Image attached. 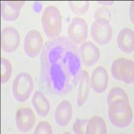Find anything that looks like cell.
I'll list each match as a JSON object with an SVG mask.
<instances>
[{
  "mask_svg": "<svg viewBox=\"0 0 134 134\" xmlns=\"http://www.w3.org/2000/svg\"><path fill=\"white\" fill-rule=\"evenodd\" d=\"M40 71L49 91L66 95L76 87L82 72L79 49L66 37L49 40L41 54Z\"/></svg>",
  "mask_w": 134,
  "mask_h": 134,
  "instance_id": "1",
  "label": "cell"
},
{
  "mask_svg": "<svg viewBox=\"0 0 134 134\" xmlns=\"http://www.w3.org/2000/svg\"><path fill=\"white\" fill-rule=\"evenodd\" d=\"M108 117L116 127L129 126L133 119V112L129 101L120 100L108 105Z\"/></svg>",
  "mask_w": 134,
  "mask_h": 134,
  "instance_id": "2",
  "label": "cell"
},
{
  "mask_svg": "<svg viewBox=\"0 0 134 134\" xmlns=\"http://www.w3.org/2000/svg\"><path fill=\"white\" fill-rule=\"evenodd\" d=\"M44 34L48 38H56L62 30V17L57 7L49 5L44 9L41 18Z\"/></svg>",
  "mask_w": 134,
  "mask_h": 134,
  "instance_id": "3",
  "label": "cell"
},
{
  "mask_svg": "<svg viewBox=\"0 0 134 134\" xmlns=\"http://www.w3.org/2000/svg\"><path fill=\"white\" fill-rule=\"evenodd\" d=\"M34 88V82L29 74L21 72L15 76L12 84V94L18 102L24 103L28 99Z\"/></svg>",
  "mask_w": 134,
  "mask_h": 134,
  "instance_id": "4",
  "label": "cell"
},
{
  "mask_svg": "<svg viewBox=\"0 0 134 134\" xmlns=\"http://www.w3.org/2000/svg\"><path fill=\"white\" fill-rule=\"evenodd\" d=\"M111 72L114 79L127 84H133L134 82L133 61L125 58L115 60L111 64Z\"/></svg>",
  "mask_w": 134,
  "mask_h": 134,
  "instance_id": "5",
  "label": "cell"
},
{
  "mask_svg": "<svg viewBox=\"0 0 134 134\" xmlns=\"http://www.w3.org/2000/svg\"><path fill=\"white\" fill-rule=\"evenodd\" d=\"M92 38L99 45L103 46L111 42L113 30L109 21L105 20H95L91 27Z\"/></svg>",
  "mask_w": 134,
  "mask_h": 134,
  "instance_id": "6",
  "label": "cell"
},
{
  "mask_svg": "<svg viewBox=\"0 0 134 134\" xmlns=\"http://www.w3.org/2000/svg\"><path fill=\"white\" fill-rule=\"evenodd\" d=\"M67 34L72 42L76 44L85 42L88 37V26L86 21L81 18H74L69 24Z\"/></svg>",
  "mask_w": 134,
  "mask_h": 134,
  "instance_id": "7",
  "label": "cell"
},
{
  "mask_svg": "<svg viewBox=\"0 0 134 134\" xmlns=\"http://www.w3.org/2000/svg\"><path fill=\"white\" fill-rule=\"evenodd\" d=\"M43 46V38L40 33L32 30L26 34L24 40V50L29 58H35L40 54Z\"/></svg>",
  "mask_w": 134,
  "mask_h": 134,
  "instance_id": "8",
  "label": "cell"
},
{
  "mask_svg": "<svg viewBox=\"0 0 134 134\" xmlns=\"http://www.w3.org/2000/svg\"><path fill=\"white\" fill-rule=\"evenodd\" d=\"M20 38L18 32L12 27H5L1 32V48L5 53H12L18 47Z\"/></svg>",
  "mask_w": 134,
  "mask_h": 134,
  "instance_id": "9",
  "label": "cell"
},
{
  "mask_svg": "<svg viewBox=\"0 0 134 134\" xmlns=\"http://www.w3.org/2000/svg\"><path fill=\"white\" fill-rule=\"evenodd\" d=\"M36 117L30 108L24 107L17 111L15 114V125L17 129L21 133L30 131L35 125Z\"/></svg>",
  "mask_w": 134,
  "mask_h": 134,
  "instance_id": "10",
  "label": "cell"
},
{
  "mask_svg": "<svg viewBox=\"0 0 134 134\" xmlns=\"http://www.w3.org/2000/svg\"><path fill=\"white\" fill-rule=\"evenodd\" d=\"M81 60L86 66L94 65L100 58V51L92 42H85L79 48Z\"/></svg>",
  "mask_w": 134,
  "mask_h": 134,
  "instance_id": "11",
  "label": "cell"
},
{
  "mask_svg": "<svg viewBox=\"0 0 134 134\" xmlns=\"http://www.w3.org/2000/svg\"><path fill=\"white\" fill-rule=\"evenodd\" d=\"M108 81V74L104 67L98 66L94 69L91 77V87L93 91L99 94L105 92Z\"/></svg>",
  "mask_w": 134,
  "mask_h": 134,
  "instance_id": "12",
  "label": "cell"
},
{
  "mask_svg": "<svg viewBox=\"0 0 134 134\" xmlns=\"http://www.w3.org/2000/svg\"><path fill=\"white\" fill-rule=\"evenodd\" d=\"M25 2L23 1H3L1 3V17L7 21H14L20 15Z\"/></svg>",
  "mask_w": 134,
  "mask_h": 134,
  "instance_id": "13",
  "label": "cell"
},
{
  "mask_svg": "<svg viewBox=\"0 0 134 134\" xmlns=\"http://www.w3.org/2000/svg\"><path fill=\"white\" fill-rule=\"evenodd\" d=\"M117 46L125 54H131L134 50V33L130 28L125 27L119 31L117 38Z\"/></svg>",
  "mask_w": 134,
  "mask_h": 134,
  "instance_id": "14",
  "label": "cell"
},
{
  "mask_svg": "<svg viewBox=\"0 0 134 134\" xmlns=\"http://www.w3.org/2000/svg\"><path fill=\"white\" fill-rule=\"evenodd\" d=\"M72 114V108L70 103L63 100L60 103L55 110L54 119L59 126L65 127L69 124Z\"/></svg>",
  "mask_w": 134,
  "mask_h": 134,
  "instance_id": "15",
  "label": "cell"
},
{
  "mask_svg": "<svg viewBox=\"0 0 134 134\" xmlns=\"http://www.w3.org/2000/svg\"><path fill=\"white\" fill-rule=\"evenodd\" d=\"M32 103L36 113L40 117H45L50 111V103L47 98L40 91H36L32 99Z\"/></svg>",
  "mask_w": 134,
  "mask_h": 134,
  "instance_id": "16",
  "label": "cell"
},
{
  "mask_svg": "<svg viewBox=\"0 0 134 134\" xmlns=\"http://www.w3.org/2000/svg\"><path fill=\"white\" fill-rule=\"evenodd\" d=\"M89 76L86 70L81 72L79 78V86L78 89L76 104L78 107H81L86 102L89 93Z\"/></svg>",
  "mask_w": 134,
  "mask_h": 134,
  "instance_id": "17",
  "label": "cell"
},
{
  "mask_svg": "<svg viewBox=\"0 0 134 134\" xmlns=\"http://www.w3.org/2000/svg\"><path fill=\"white\" fill-rule=\"evenodd\" d=\"M87 134H105L107 133V126L105 121L101 117L94 116L89 120L86 128Z\"/></svg>",
  "mask_w": 134,
  "mask_h": 134,
  "instance_id": "18",
  "label": "cell"
},
{
  "mask_svg": "<svg viewBox=\"0 0 134 134\" xmlns=\"http://www.w3.org/2000/svg\"><path fill=\"white\" fill-rule=\"evenodd\" d=\"M120 100L129 101L127 94L123 88L117 87H113L110 90L107 95V105Z\"/></svg>",
  "mask_w": 134,
  "mask_h": 134,
  "instance_id": "19",
  "label": "cell"
},
{
  "mask_svg": "<svg viewBox=\"0 0 134 134\" xmlns=\"http://www.w3.org/2000/svg\"><path fill=\"white\" fill-rule=\"evenodd\" d=\"M12 66L8 59L1 58V83H6L12 76Z\"/></svg>",
  "mask_w": 134,
  "mask_h": 134,
  "instance_id": "20",
  "label": "cell"
},
{
  "mask_svg": "<svg viewBox=\"0 0 134 134\" xmlns=\"http://www.w3.org/2000/svg\"><path fill=\"white\" fill-rule=\"evenodd\" d=\"M69 6L72 12L76 15H83L88 11L89 2H69Z\"/></svg>",
  "mask_w": 134,
  "mask_h": 134,
  "instance_id": "21",
  "label": "cell"
},
{
  "mask_svg": "<svg viewBox=\"0 0 134 134\" xmlns=\"http://www.w3.org/2000/svg\"><path fill=\"white\" fill-rule=\"evenodd\" d=\"M94 18L95 20H105L110 21L111 20V12L108 8L105 7L99 8L95 11L94 14Z\"/></svg>",
  "mask_w": 134,
  "mask_h": 134,
  "instance_id": "22",
  "label": "cell"
},
{
  "mask_svg": "<svg viewBox=\"0 0 134 134\" xmlns=\"http://www.w3.org/2000/svg\"><path fill=\"white\" fill-rule=\"evenodd\" d=\"M34 134H52V129L48 122L40 121L37 124L34 130Z\"/></svg>",
  "mask_w": 134,
  "mask_h": 134,
  "instance_id": "23",
  "label": "cell"
},
{
  "mask_svg": "<svg viewBox=\"0 0 134 134\" xmlns=\"http://www.w3.org/2000/svg\"><path fill=\"white\" fill-rule=\"evenodd\" d=\"M87 123H88L87 119H76L72 126L73 131L76 134L85 133Z\"/></svg>",
  "mask_w": 134,
  "mask_h": 134,
  "instance_id": "24",
  "label": "cell"
},
{
  "mask_svg": "<svg viewBox=\"0 0 134 134\" xmlns=\"http://www.w3.org/2000/svg\"><path fill=\"white\" fill-rule=\"evenodd\" d=\"M133 3H132L130 5V19H131V21L132 23H133Z\"/></svg>",
  "mask_w": 134,
  "mask_h": 134,
  "instance_id": "25",
  "label": "cell"
},
{
  "mask_svg": "<svg viewBox=\"0 0 134 134\" xmlns=\"http://www.w3.org/2000/svg\"><path fill=\"white\" fill-rule=\"evenodd\" d=\"M98 3L103 5H111L113 3V2H99Z\"/></svg>",
  "mask_w": 134,
  "mask_h": 134,
  "instance_id": "26",
  "label": "cell"
}]
</instances>
